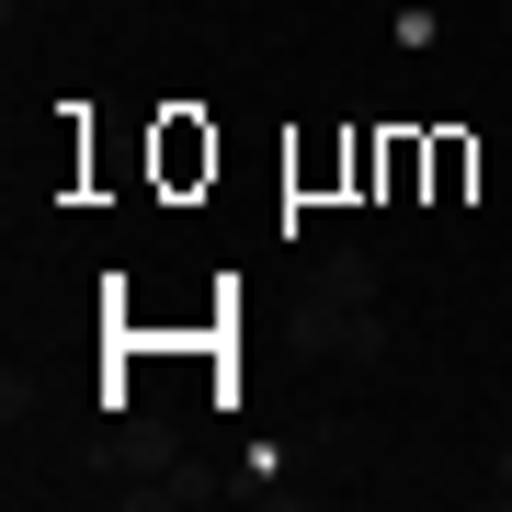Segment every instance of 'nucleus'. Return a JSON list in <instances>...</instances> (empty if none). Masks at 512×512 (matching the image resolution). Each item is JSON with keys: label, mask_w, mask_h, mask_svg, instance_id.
<instances>
[{"label": "nucleus", "mask_w": 512, "mask_h": 512, "mask_svg": "<svg viewBox=\"0 0 512 512\" xmlns=\"http://www.w3.org/2000/svg\"><path fill=\"white\" fill-rule=\"evenodd\" d=\"M319 308H376V251H330L319 274H308Z\"/></svg>", "instance_id": "obj_1"}, {"label": "nucleus", "mask_w": 512, "mask_h": 512, "mask_svg": "<svg viewBox=\"0 0 512 512\" xmlns=\"http://www.w3.org/2000/svg\"><path fill=\"white\" fill-rule=\"evenodd\" d=\"M330 353L342 365H387V319L376 308H330Z\"/></svg>", "instance_id": "obj_2"}, {"label": "nucleus", "mask_w": 512, "mask_h": 512, "mask_svg": "<svg viewBox=\"0 0 512 512\" xmlns=\"http://www.w3.org/2000/svg\"><path fill=\"white\" fill-rule=\"evenodd\" d=\"M228 501H262V512H274V501H296V478H285L274 456H251V467L228 478Z\"/></svg>", "instance_id": "obj_3"}, {"label": "nucleus", "mask_w": 512, "mask_h": 512, "mask_svg": "<svg viewBox=\"0 0 512 512\" xmlns=\"http://www.w3.org/2000/svg\"><path fill=\"white\" fill-rule=\"evenodd\" d=\"M490 501H512V444H501V456H490Z\"/></svg>", "instance_id": "obj_4"}]
</instances>
